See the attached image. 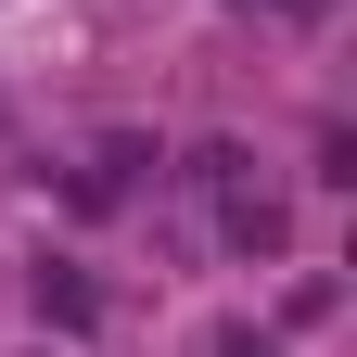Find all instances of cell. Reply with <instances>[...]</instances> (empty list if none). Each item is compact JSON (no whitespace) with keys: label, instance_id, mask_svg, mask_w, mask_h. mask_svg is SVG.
I'll use <instances>...</instances> for the list:
<instances>
[{"label":"cell","instance_id":"cell-1","mask_svg":"<svg viewBox=\"0 0 357 357\" xmlns=\"http://www.w3.org/2000/svg\"><path fill=\"white\" fill-rule=\"evenodd\" d=\"M192 192H204V230H217V255L268 268V255L294 243V204L255 178V153H243V141H204V153H192Z\"/></svg>","mask_w":357,"mask_h":357},{"label":"cell","instance_id":"cell-3","mask_svg":"<svg viewBox=\"0 0 357 357\" xmlns=\"http://www.w3.org/2000/svg\"><path fill=\"white\" fill-rule=\"evenodd\" d=\"M192 357H281V332H255V319H217Z\"/></svg>","mask_w":357,"mask_h":357},{"label":"cell","instance_id":"cell-4","mask_svg":"<svg viewBox=\"0 0 357 357\" xmlns=\"http://www.w3.org/2000/svg\"><path fill=\"white\" fill-rule=\"evenodd\" d=\"M255 13H294V26H306V13H319V0H255Z\"/></svg>","mask_w":357,"mask_h":357},{"label":"cell","instance_id":"cell-2","mask_svg":"<svg viewBox=\"0 0 357 357\" xmlns=\"http://www.w3.org/2000/svg\"><path fill=\"white\" fill-rule=\"evenodd\" d=\"M38 319H64V332H89V319H102V294H89V281H64V268H38Z\"/></svg>","mask_w":357,"mask_h":357}]
</instances>
